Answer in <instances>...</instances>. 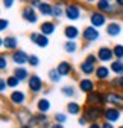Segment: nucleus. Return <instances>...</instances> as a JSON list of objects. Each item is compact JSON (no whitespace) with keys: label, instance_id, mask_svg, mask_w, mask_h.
Instances as JSON below:
<instances>
[{"label":"nucleus","instance_id":"obj_1","mask_svg":"<svg viewBox=\"0 0 123 128\" xmlns=\"http://www.w3.org/2000/svg\"><path fill=\"white\" fill-rule=\"evenodd\" d=\"M103 111H105L103 107H97V105H84L82 116H85L90 124H97V122H100V119H103Z\"/></svg>","mask_w":123,"mask_h":128},{"label":"nucleus","instance_id":"obj_2","mask_svg":"<svg viewBox=\"0 0 123 128\" xmlns=\"http://www.w3.org/2000/svg\"><path fill=\"white\" fill-rule=\"evenodd\" d=\"M105 105L123 110V93L119 90H106L105 92Z\"/></svg>","mask_w":123,"mask_h":128},{"label":"nucleus","instance_id":"obj_3","mask_svg":"<svg viewBox=\"0 0 123 128\" xmlns=\"http://www.w3.org/2000/svg\"><path fill=\"white\" fill-rule=\"evenodd\" d=\"M65 17L70 20V22H76L82 17V6L76 2H71V3H67L65 5Z\"/></svg>","mask_w":123,"mask_h":128},{"label":"nucleus","instance_id":"obj_4","mask_svg":"<svg viewBox=\"0 0 123 128\" xmlns=\"http://www.w3.org/2000/svg\"><path fill=\"white\" fill-rule=\"evenodd\" d=\"M110 22H108V15H105V14H102V12H99V11H91V14H90V24L91 26H94L96 29H99V28H106V24H108Z\"/></svg>","mask_w":123,"mask_h":128},{"label":"nucleus","instance_id":"obj_5","mask_svg":"<svg viewBox=\"0 0 123 128\" xmlns=\"http://www.w3.org/2000/svg\"><path fill=\"white\" fill-rule=\"evenodd\" d=\"M87 104L85 105H97V107H103L105 105V92L103 90H94L93 93L87 94Z\"/></svg>","mask_w":123,"mask_h":128},{"label":"nucleus","instance_id":"obj_6","mask_svg":"<svg viewBox=\"0 0 123 128\" xmlns=\"http://www.w3.org/2000/svg\"><path fill=\"white\" fill-rule=\"evenodd\" d=\"M96 11L105 14V15H110V14H117V6L116 2H111V0H99L96 2Z\"/></svg>","mask_w":123,"mask_h":128},{"label":"nucleus","instance_id":"obj_7","mask_svg":"<svg viewBox=\"0 0 123 128\" xmlns=\"http://www.w3.org/2000/svg\"><path fill=\"white\" fill-rule=\"evenodd\" d=\"M82 40L87 43V44H90V43H94V41H97L99 40V37H100V32H99V29H96L94 26H91V24H88V26H85L84 29H82Z\"/></svg>","mask_w":123,"mask_h":128},{"label":"nucleus","instance_id":"obj_8","mask_svg":"<svg viewBox=\"0 0 123 128\" xmlns=\"http://www.w3.org/2000/svg\"><path fill=\"white\" fill-rule=\"evenodd\" d=\"M96 55H97V60L100 62H103V64L105 62H113L116 60L114 50H113V47H110V46H100Z\"/></svg>","mask_w":123,"mask_h":128},{"label":"nucleus","instance_id":"obj_9","mask_svg":"<svg viewBox=\"0 0 123 128\" xmlns=\"http://www.w3.org/2000/svg\"><path fill=\"white\" fill-rule=\"evenodd\" d=\"M38 15H40L38 11H37L35 8H32L30 5L23 6V9H21V17H23V20L27 22V23L35 24V23L38 22Z\"/></svg>","mask_w":123,"mask_h":128},{"label":"nucleus","instance_id":"obj_10","mask_svg":"<svg viewBox=\"0 0 123 128\" xmlns=\"http://www.w3.org/2000/svg\"><path fill=\"white\" fill-rule=\"evenodd\" d=\"M27 88H29V92H32V93H35V94L41 93L43 88H44L43 79H41L38 75H30L29 81H27Z\"/></svg>","mask_w":123,"mask_h":128},{"label":"nucleus","instance_id":"obj_11","mask_svg":"<svg viewBox=\"0 0 123 128\" xmlns=\"http://www.w3.org/2000/svg\"><path fill=\"white\" fill-rule=\"evenodd\" d=\"M120 118H122V110H119L116 107H106L103 111V120H106V122L116 124L120 120Z\"/></svg>","mask_w":123,"mask_h":128},{"label":"nucleus","instance_id":"obj_12","mask_svg":"<svg viewBox=\"0 0 123 128\" xmlns=\"http://www.w3.org/2000/svg\"><path fill=\"white\" fill-rule=\"evenodd\" d=\"M26 101H27V96H26V93L24 92H21V90H14L11 94H9V102L12 104V105H15V107H23L24 104H26Z\"/></svg>","mask_w":123,"mask_h":128},{"label":"nucleus","instance_id":"obj_13","mask_svg":"<svg viewBox=\"0 0 123 128\" xmlns=\"http://www.w3.org/2000/svg\"><path fill=\"white\" fill-rule=\"evenodd\" d=\"M11 60H12V62H14L17 67H24V64L29 62V55H27L24 50L18 49V50H15V52L11 55Z\"/></svg>","mask_w":123,"mask_h":128},{"label":"nucleus","instance_id":"obj_14","mask_svg":"<svg viewBox=\"0 0 123 128\" xmlns=\"http://www.w3.org/2000/svg\"><path fill=\"white\" fill-rule=\"evenodd\" d=\"M0 44H2V47L5 50H11L12 54L15 50H18V40H17V37H14V35H8V37L2 38Z\"/></svg>","mask_w":123,"mask_h":128},{"label":"nucleus","instance_id":"obj_15","mask_svg":"<svg viewBox=\"0 0 123 128\" xmlns=\"http://www.w3.org/2000/svg\"><path fill=\"white\" fill-rule=\"evenodd\" d=\"M64 35L67 38V41H76V38H79L82 35V32L79 30L78 26H74V24H67L64 28Z\"/></svg>","mask_w":123,"mask_h":128},{"label":"nucleus","instance_id":"obj_16","mask_svg":"<svg viewBox=\"0 0 123 128\" xmlns=\"http://www.w3.org/2000/svg\"><path fill=\"white\" fill-rule=\"evenodd\" d=\"M29 38H30V41H32L35 46L41 47V49H44V47H47V46H49V37L43 35L41 32H32Z\"/></svg>","mask_w":123,"mask_h":128},{"label":"nucleus","instance_id":"obj_17","mask_svg":"<svg viewBox=\"0 0 123 128\" xmlns=\"http://www.w3.org/2000/svg\"><path fill=\"white\" fill-rule=\"evenodd\" d=\"M79 90L85 94H90V93H93L96 88V82L93 81V79H90V78H82L79 79Z\"/></svg>","mask_w":123,"mask_h":128},{"label":"nucleus","instance_id":"obj_18","mask_svg":"<svg viewBox=\"0 0 123 128\" xmlns=\"http://www.w3.org/2000/svg\"><path fill=\"white\" fill-rule=\"evenodd\" d=\"M122 23L120 22H110L105 28V32L108 37H119L122 34Z\"/></svg>","mask_w":123,"mask_h":128},{"label":"nucleus","instance_id":"obj_19","mask_svg":"<svg viewBox=\"0 0 123 128\" xmlns=\"http://www.w3.org/2000/svg\"><path fill=\"white\" fill-rule=\"evenodd\" d=\"M96 69H97L96 64L90 62V61H87V60H84V61L79 64V70H81V73L85 75L87 78L91 76V75H94V73H96Z\"/></svg>","mask_w":123,"mask_h":128},{"label":"nucleus","instance_id":"obj_20","mask_svg":"<svg viewBox=\"0 0 123 128\" xmlns=\"http://www.w3.org/2000/svg\"><path fill=\"white\" fill-rule=\"evenodd\" d=\"M55 30H56V23L55 22H43L40 24V32L46 37H50L52 34H55Z\"/></svg>","mask_w":123,"mask_h":128},{"label":"nucleus","instance_id":"obj_21","mask_svg":"<svg viewBox=\"0 0 123 128\" xmlns=\"http://www.w3.org/2000/svg\"><path fill=\"white\" fill-rule=\"evenodd\" d=\"M110 73H111V69L106 67L105 64H100V66H97V69H96L94 76H96L97 81H106V79L110 78Z\"/></svg>","mask_w":123,"mask_h":128},{"label":"nucleus","instance_id":"obj_22","mask_svg":"<svg viewBox=\"0 0 123 128\" xmlns=\"http://www.w3.org/2000/svg\"><path fill=\"white\" fill-rule=\"evenodd\" d=\"M37 11L43 17H53V5L49 2H41Z\"/></svg>","mask_w":123,"mask_h":128},{"label":"nucleus","instance_id":"obj_23","mask_svg":"<svg viewBox=\"0 0 123 128\" xmlns=\"http://www.w3.org/2000/svg\"><path fill=\"white\" fill-rule=\"evenodd\" d=\"M56 70L61 76H70L71 72H73V66L68 62V61H61L58 66H56Z\"/></svg>","mask_w":123,"mask_h":128},{"label":"nucleus","instance_id":"obj_24","mask_svg":"<svg viewBox=\"0 0 123 128\" xmlns=\"http://www.w3.org/2000/svg\"><path fill=\"white\" fill-rule=\"evenodd\" d=\"M34 116H35V126H40V128H50V126H52V124L49 122L47 114L37 113V114H34Z\"/></svg>","mask_w":123,"mask_h":128},{"label":"nucleus","instance_id":"obj_25","mask_svg":"<svg viewBox=\"0 0 123 128\" xmlns=\"http://www.w3.org/2000/svg\"><path fill=\"white\" fill-rule=\"evenodd\" d=\"M32 116H34V114L30 113L27 108H20V110L17 111V119H18L20 125H26V124H29V120H30V118H32Z\"/></svg>","mask_w":123,"mask_h":128},{"label":"nucleus","instance_id":"obj_26","mask_svg":"<svg viewBox=\"0 0 123 128\" xmlns=\"http://www.w3.org/2000/svg\"><path fill=\"white\" fill-rule=\"evenodd\" d=\"M65 110H67V113L68 114H73V116H78L81 111H84V107L79 104V102H76V101H71L65 105Z\"/></svg>","mask_w":123,"mask_h":128},{"label":"nucleus","instance_id":"obj_27","mask_svg":"<svg viewBox=\"0 0 123 128\" xmlns=\"http://www.w3.org/2000/svg\"><path fill=\"white\" fill-rule=\"evenodd\" d=\"M12 75H14V76H17V78L20 79V82L29 81V78H30L29 70H27L26 67H15V69L12 70Z\"/></svg>","mask_w":123,"mask_h":128},{"label":"nucleus","instance_id":"obj_28","mask_svg":"<svg viewBox=\"0 0 123 128\" xmlns=\"http://www.w3.org/2000/svg\"><path fill=\"white\" fill-rule=\"evenodd\" d=\"M52 104L47 98H40L37 101V110H38V113H43V114H47V111L50 110Z\"/></svg>","mask_w":123,"mask_h":128},{"label":"nucleus","instance_id":"obj_29","mask_svg":"<svg viewBox=\"0 0 123 128\" xmlns=\"http://www.w3.org/2000/svg\"><path fill=\"white\" fill-rule=\"evenodd\" d=\"M110 69L113 73H116V76H123V61L120 60H114L111 64H110Z\"/></svg>","mask_w":123,"mask_h":128},{"label":"nucleus","instance_id":"obj_30","mask_svg":"<svg viewBox=\"0 0 123 128\" xmlns=\"http://www.w3.org/2000/svg\"><path fill=\"white\" fill-rule=\"evenodd\" d=\"M62 15H65V5L62 2H56L53 5V18H61Z\"/></svg>","mask_w":123,"mask_h":128},{"label":"nucleus","instance_id":"obj_31","mask_svg":"<svg viewBox=\"0 0 123 128\" xmlns=\"http://www.w3.org/2000/svg\"><path fill=\"white\" fill-rule=\"evenodd\" d=\"M6 84H8V87H9V88H14V90H17V87H18L21 82H20V79H18L17 76H14V75H9V76L6 78Z\"/></svg>","mask_w":123,"mask_h":128},{"label":"nucleus","instance_id":"obj_32","mask_svg":"<svg viewBox=\"0 0 123 128\" xmlns=\"http://www.w3.org/2000/svg\"><path fill=\"white\" fill-rule=\"evenodd\" d=\"M78 49H79V46H78V43H76V41H65L64 43V50L67 54H74Z\"/></svg>","mask_w":123,"mask_h":128},{"label":"nucleus","instance_id":"obj_33","mask_svg":"<svg viewBox=\"0 0 123 128\" xmlns=\"http://www.w3.org/2000/svg\"><path fill=\"white\" fill-rule=\"evenodd\" d=\"M53 120H55V124H61V125H64V124L68 120V116H67V113H55Z\"/></svg>","mask_w":123,"mask_h":128},{"label":"nucleus","instance_id":"obj_34","mask_svg":"<svg viewBox=\"0 0 123 128\" xmlns=\"http://www.w3.org/2000/svg\"><path fill=\"white\" fill-rule=\"evenodd\" d=\"M61 93H62L64 96H67V98H73V96H76V92H74L73 86H64L62 88H61Z\"/></svg>","mask_w":123,"mask_h":128},{"label":"nucleus","instance_id":"obj_35","mask_svg":"<svg viewBox=\"0 0 123 128\" xmlns=\"http://www.w3.org/2000/svg\"><path fill=\"white\" fill-rule=\"evenodd\" d=\"M113 50H114V56H116V60L123 61V44H114Z\"/></svg>","mask_w":123,"mask_h":128},{"label":"nucleus","instance_id":"obj_36","mask_svg":"<svg viewBox=\"0 0 123 128\" xmlns=\"http://www.w3.org/2000/svg\"><path fill=\"white\" fill-rule=\"evenodd\" d=\"M61 78H62V76L58 73V70H56V69L49 70V79H50L52 82H59V81H61Z\"/></svg>","mask_w":123,"mask_h":128},{"label":"nucleus","instance_id":"obj_37","mask_svg":"<svg viewBox=\"0 0 123 128\" xmlns=\"http://www.w3.org/2000/svg\"><path fill=\"white\" fill-rule=\"evenodd\" d=\"M29 66H32V67H38L40 66V58L35 55V54H32V55H29Z\"/></svg>","mask_w":123,"mask_h":128},{"label":"nucleus","instance_id":"obj_38","mask_svg":"<svg viewBox=\"0 0 123 128\" xmlns=\"http://www.w3.org/2000/svg\"><path fill=\"white\" fill-rule=\"evenodd\" d=\"M6 67H8L6 55H5V54H2V56H0V70H2V72H5V70H6Z\"/></svg>","mask_w":123,"mask_h":128},{"label":"nucleus","instance_id":"obj_39","mask_svg":"<svg viewBox=\"0 0 123 128\" xmlns=\"http://www.w3.org/2000/svg\"><path fill=\"white\" fill-rule=\"evenodd\" d=\"M85 60H87V61H90V62H93V64H96V62L99 61V60H97V55H96V54H88Z\"/></svg>","mask_w":123,"mask_h":128},{"label":"nucleus","instance_id":"obj_40","mask_svg":"<svg viewBox=\"0 0 123 128\" xmlns=\"http://www.w3.org/2000/svg\"><path fill=\"white\" fill-rule=\"evenodd\" d=\"M9 26V22L6 20V18H2V20H0V30H6V28Z\"/></svg>","mask_w":123,"mask_h":128},{"label":"nucleus","instance_id":"obj_41","mask_svg":"<svg viewBox=\"0 0 123 128\" xmlns=\"http://www.w3.org/2000/svg\"><path fill=\"white\" fill-rule=\"evenodd\" d=\"M78 124H79L81 126H85V125L88 126V125H90V122L87 120V118H85V116H81V118L78 119Z\"/></svg>","mask_w":123,"mask_h":128},{"label":"nucleus","instance_id":"obj_42","mask_svg":"<svg viewBox=\"0 0 123 128\" xmlns=\"http://www.w3.org/2000/svg\"><path fill=\"white\" fill-rule=\"evenodd\" d=\"M14 3H15L14 0H3V2H2V5H3V8H5V9L12 8V5H14Z\"/></svg>","mask_w":123,"mask_h":128},{"label":"nucleus","instance_id":"obj_43","mask_svg":"<svg viewBox=\"0 0 123 128\" xmlns=\"http://www.w3.org/2000/svg\"><path fill=\"white\" fill-rule=\"evenodd\" d=\"M6 87H8V84H6V78H2L0 79V92H5L6 90Z\"/></svg>","mask_w":123,"mask_h":128},{"label":"nucleus","instance_id":"obj_44","mask_svg":"<svg viewBox=\"0 0 123 128\" xmlns=\"http://www.w3.org/2000/svg\"><path fill=\"white\" fill-rule=\"evenodd\" d=\"M102 128H116V126H114V124H111V122L102 120Z\"/></svg>","mask_w":123,"mask_h":128},{"label":"nucleus","instance_id":"obj_45","mask_svg":"<svg viewBox=\"0 0 123 128\" xmlns=\"http://www.w3.org/2000/svg\"><path fill=\"white\" fill-rule=\"evenodd\" d=\"M116 6L117 9H123V0H116Z\"/></svg>","mask_w":123,"mask_h":128},{"label":"nucleus","instance_id":"obj_46","mask_svg":"<svg viewBox=\"0 0 123 128\" xmlns=\"http://www.w3.org/2000/svg\"><path fill=\"white\" fill-rule=\"evenodd\" d=\"M88 128H102V124L100 122H97V124H90Z\"/></svg>","mask_w":123,"mask_h":128},{"label":"nucleus","instance_id":"obj_47","mask_svg":"<svg viewBox=\"0 0 123 128\" xmlns=\"http://www.w3.org/2000/svg\"><path fill=\"white\" fill-rule=\"evenodd\" d=\"M50 128H64V125H61V124H55V122H53Z\"/></svg>","mask_w":123,"mask_h":128},{"label":"nucleus","instance_id":"obj_48","mask_svg":"<svg viewBox=\"0 0 123 128\" xmlns=\"http://www.w3.org/2000/svg\"><path fill=\"white\" fill-rule=\"evenodd\" d=\"M119 86H120V90H123V76L119 78Z\"/></svg>","mask_w":123,"mask_h":128},{"label":"nucleus","instance_id":"obj_49","mask_svg":"<svg viewBox=\"0 0 123 128\" xmlns=\"http://www.w3.org/2000/svg\"><path fill=\"white\" fill-rule=\"evenodd\" d=\"M20 128H34V126L29 125V124H26V125H20Z\"/></svg>","mask_w":123,"mask_h":128},{"label":"nucleus","instance_id":"obj_50","mask_svg":"<svg viewBox=\"0 0 123 128\" xmlns=\"http://www.w3.org/2000/svg\"><path fill=\"white\" fill-rule=\"evenodd\" d=\"M117 15H120V17L123 18V9H119V11H117Z\"/></svg>","mask_w":123,"mask_h":128},{"label":"nucleus","instance_id":"obj_51","mask_svg":"<svg viewBox=\"0 0 123 128\" xmlns=\"http://www.w3.org/2000/svg\"><path fill=\"white\" fill-rule=\"evenodd\" d=\"M2 120H3V122H9V118H6V116H3V118H2Z\"/></svg>","mask_w":123,"mask_h":128},{"label":"nucleus","instance_id":"obj_52","mask_svg":"<svg viewBox=\"0 0 123 128\" xmlns=\"http://www.w3.org/2000/svg\"><path fill=\"white\" fill-rule=\"evenodd\" d=\"M117 128H123V125H120V126H117Z\"/></svg>","mask_w":123,"mask_h":128}]
</instances>
